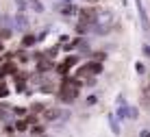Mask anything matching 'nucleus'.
Returning <instances> with one entry per match:
<instances>
[{
  "instance_id": "17",
  "label": "nucleus",
  "mask_w": 150,
  "mask_h": 137,
  "mask_svg": "<svg viewBox=\"0 0 150 137\" xmlns=\"http://www.w3.org/2000/svg\"><path fill=\"white\" fill-rule=\"evenodd\" d=\"M7 96H9V87L4 81H0V98H7Z\"/></svg>"
},
{
  "instance_id": "22",
  "label": "nucleus",
  "mask_w": 150,
  "mask_h": 137,
  "mask_svg": "<svg viewBox=\"0 0 150 137\" xmlns=\"http://www.w3.org/2000/svg\"><path fill=\"white\" fill-rule=\"evenodd\" d=\"M96 102H98L96 96H87V104H96Z\"/></svg>"
},
{
  "instance_id": "14",
  "label": "nucleus",
  "mask_w": 150,
  "mask_h": 137,
  "mask_svg": "<svg viewBox=\"0 0 150 137\" xmlns=\"http://www.w3.org/2000/svg\"><path fill=\"white\" fill-rule=\"evenodd\" d=\"M44 109H46V104H44V102H35L33 107H30V113H35V115H37V113L44 111Z\"/></svg>"
},
{
  "instance_id": "6",
  "label": "nucleus",
  "mask_w": 150,
  "mask_h": 137,
  "mask_svg": "<svg viewBox=\"0 0 150 137\" xmlns=\"http://www.w3.org/2000/svg\"><path fill=\"white\" fill-rule=\"evenodd\" d=\"M13 26H15L18 31H26V28H28V20H26V15L18 11V13H15V18H13Z\"/></svg>"
},
{
  "instance_id": "23",
  "label": "nucleus",
  "mask_w": 150,
  "mask_h": 137,
  "mask_svg": "<svg viewBox=\"0 0 150 137\" xmlns=\"http://www.w3.org/2000/svg\"><path fill=\"white\" fill-rule=\"evenodd\" d=\"M139 137H150V131H142V133H139Z\"/></svg>"
},
{
  "instance_id": "7",
  "label": "nucleus",
  "mask_w": 150,
  "mask_h": 137,
  "mask_svg": "<svg viewBox=\"0 0 150 137\" xmlns=\"http://www.w3.org/2000/svg\"><path fill=\"white\" fill-rule=\"evenodd\" d=\"M13 126H15V131H18V133H26V131L30 128V124H28L26 118H15Z\"/></svg>"
},
{
  "instance_id": "3",
  "label": "nucleus",
  "mask_w": 150,
  "mask_h": 137,
  "mask_svg": "<svg viewBox=\"0 0 150 137\" xmlns=\"http://www.w3.org/2000/svg\"><path fill=\"white\" fill-rule=\"evenodd\" d=\"M57 11L61 15H65V18H70V15H79V7H74L72 2H59L57 4Z\"/></svg>"
},
{
  "instance_id": "12",
  "label": "nucleus",
  "mask_w": 150,
  "mask_h": 137,
  "mask_svg": "<svg viewBox=\"0 0 150 137\" xmlns=\"http://www.w3.org/2000/svg\"><path fill=\"white\" fill-rule=\"evenodd\" d=\"M11 35H13V31H11V28H7V26H0V41L9 39Z\"/></svg>"
},
{
  "instance_id": "4",
  "label": "nucleus",
  "mask_w": 150,
  "mask_h": 137,
  "mask_svg": "<svg viewBox=\"0 0 150 137\" xmlns=\"http://www.w3.org/2000/svg\"><path fill=\"white\" fill-rule=\"evenodd\" d=\"M135 7H137V15H139V24H142V28L148 31L150 28V22H148V13H146V9H144L142 0H135Z\"/></svg>"
},
{
  "instance_id": "13",
  "label": "nucleus",
  "mask_w": 150,
  "mask_h": 137,
  "mask_svg": "<svg viewBox=\"0 0 150 137\" xmlns=\"http://www.w3.org/2000/svg\"><path fill=\"white\" fill-rule=\"evenodd\" d=\"M44 131H46V128H44L41 124H37V126L33 124V126H30V133H33L35 137H41V135H44Z\"/></svg>"
},
{
  "instance_id": "2",
  "label": "nucleus",
  "mask_w": 150,
  "mask_h": 137,
  "mask_svg": "<svg viewBox=\"0 0 150 137\" xmlns=\"http://www.w3.org/2000/svg\"><path fill=\"white\" fill-rule=\"evenodd\" d=\"M79 61H81V57H79V55H68L63 61L59 63V65H57V74L65 76V74H68V72H70V70H72V67H74Z\"/></svg>"
},
{
  "instance_id": "5",
  "label": "nucleus",
  "mask_w": 150,
  "mask_h": 137,
  "mask_svg": "<svg viewBox=\"0 0 150 137\" xmlns=\"http://www.w3.org/2000/svg\"><path fill=\"white\" fill-rule=\"evenodd\" d=\"M41 115H44V120H46V122H54V120H59L61 115H63V111H61L59 107H54V109L46 107L44 111H41Z\"/></svg>"
},
{
  "instance_id": "15",
  "label": "nucleus",
  "mask_w": 150,
  "mask_h": 137,
  "mask_svg": "<svg viewBox=\"0 0 150 137\" xmlns=\"http://www.w3.org/2000/svg\"><path fill=\"white\" fill-rule=\"evenodd\" d=\"M15 7H18L20 13H24V11H26V7H28V0H15Z\"/></svg>"
},
{
  "instance_id": "24",
  "label": "nucleus",
  "mask_w": 150,
  "mask_h": 137,
  "mask_svg": "<svg viewBox=\"0 0 150 137\" xmlns=\"http://www.w3.org/2000/svg\"><path fill=\"white\" fill-rule=\"evenodd\" d=\"M87 2H91V4H98V2H105V0H87Z\"/></svg>"
},
{
  "instance_id": "19",
  "label": "nucleus",
  "mask_w": 150,
  "mask_h": 137,
  "mask_svg": "<svg viewBox=\"0 0 150 137\" xmlns=\"http://www.w3.org/2000/svg\"><path fill=\"white\" fill-rule=\"evenodd\" d=\"M105 59H107V55H105V52H94V61H100V63H102Z\"/></svg>"
},
{
  "instance_id": "20",
  "label": "nucleus",
  "mask_w": 150,
  "mask_h": 137,
  "mask_svg": "<svg viewBox=\"0 0 150 137\" xmlns=\"http://www.w3.org/2000/svg\"><path fill=\"white\" fill-rule=\"evenodd\" d=\"M128 118H131V120L137 118V109H135V107H128Z\"/></svg>"
},
{
  "instance_id": "9",
  "label": "nucleus",
  "mask_w": 150,
  "mask_h": 137,
  "mask_svg": "<svg viewBox=\"0 0 150 137\" xmlns=\"http://www.w3.org/2000/svg\"><path fill=\"white\" fill-rule=\"evenodd\" d=\"M52 70V59H48V57H44V59L37 61V72H48Z\"/></svg>"
},
{
  "instance_id": "18",
  "label": "nucleus",
  "mask_w": 150,
  "mask_h": 137,
  "mask_svg": "<svg viewBox=\"0 0 150 137\" xmlns=\"http://www.w3.org/2000/svg\"><path fill=\"white\" fill-rule=\"evenodd\" d=\"M135 70H137V74H146V65H144V63H135Z\"/></svg>"
},
{
  "instance_id": "1",
  "label": "nucleus",
  "mask_w": 150,
  "mask_h": 137,
  "mask_svg": "<svg viewBox=\"0 0 150 137\" xmlns=\"http://www.w3.org/2000/svg\"><path fill=\"white\" fill-rule=\"evenodd\" d=\"M98 20H100V13H98L94 7H83V9H79V22L91 26V24H96Z\"/></svg>"
},
{
  "instance_id": "16",
  "label": "nucleus",
  "mask_w": 150,
  "mask_h": 137,
  "mask_svg": "<svg viewBox=\"0 0 150 137\" xmlns=\"http://www.w3.org/2000/svg\"><path fill=\"white\" fill-rule=\"evenodd\" d=\"M109 122H111V131H113L115 135H120V126H117V120L113 118V115H109Z\"/></svg>"
},
{
  "instance_id": "10",
  "label": "nucleus",
  "mask_w": 150,
  "mask_h": 137,
  "mask_svg": "<svg viewBox=\"0 0 150 137\" xmlns=\"http://www.w3.org/2000/svg\"><path fill=\"white\" fill-rule=\"evenodd\" d=\"M28 9H33L35 13H44L46 7L41 4V0H28Z\"/></svg>"
},
{
  "instance_id": "11",
  "label": "nucleus",
  "mask_w": 150,
  "mask_h": 137,
  "mask_svg": "<svg viewBox=\"0 0 150 137\" xmlns=\"http://www.w3.org/2000/svg\"><path fill=\"white\" fill-rule=\"evenodd\" d=\"M11 113L15 115V118H26V115H28V109H26V107H11Z\"/></svg>"
},
{
  "instance_id": "8",
  "label": "nucleus",
  "mask_w": 150,
  "mask_h": 137,
  "mask_svg": "<svg viewBox=\"0 0 150 137\" xmlns=\"http://www.w3.org/2000/svg\"><path fill=\"white\" fill-rule=\"evenodd\" d=\"M37 35H33V33H26V35H24V37H22V48H33V46L35 44H37Z\"/></svg>"
},
{
  "instance_id": "21",
  "label": "nucleus",
  "mask_w": 150,
  "mask_h": 137,
  "mask_svg": "<svg viewBox=\"0 0 150 137\" xmlns=\"http://www.w3.org/2000/svg\"><path fill=\"white\" fill-rule=\"evenodd\" d=\"M142 52H144V55H146L148 59H150V46H148V44H144V48H142Z\"/></svg>"
}]
</instances>
